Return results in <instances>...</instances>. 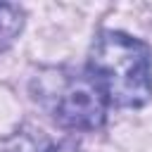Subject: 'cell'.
I'll return each instance as SVG.
<instances>
[{"label":"cell","mask_w":152,"mask_h":152,"mask_svg":"<svg viewBox=\"0 0 152 152\" xmlns=\"http://www.w3.org/2000/svg\"><path fill=\"white\" fill-rule=\"evenodd\" d=\"M45 152H83V150L74 140H59V142H50L45 147Z\"/></svg>","instance_id":"277c9868"},{"label":"cell","mask_w":152,"mask_h":152,"mask_svg":"<svg viewBox=\"0 0 152 152\" xmlns=\"http://www.w3.org/2000/svg\"><path fill=\"white\" fill-rule=\"evenodd\" d=\"M33 100L55 124L69 131H97L107 121V100L88 71L52 66L31 81Z\"/></svg>","instance_id":"7a4b0ae2"},{"label":"cell","mask_w":152,"mask_h":152,"mask_svg":"<svg viewBox=\"0 0 152 152\" xmlns=\"http://www.w3.org/2000/svg\"><path fill=\"white\" fill-rule=\"evenodd\" d=\"M86 71L109 107L138 109L152 100V50L126 31L102 28L90 45Z\"/></svg>","instance_id":"6da1fadb"},{"label":"cell","mask_w":152,"mask_h":152,"mask_svg":"<svg viewBox=\"0 0 152 152\" xmlns=\"http://www.w3.org/2000/svg\"><path fill=\"white\" fill-rule=\"evenodd\" d=\"M24 28V10L19 5L0 2V50H5Z\"/></svg>","instance_id":"3957f363"}]
</instances>
